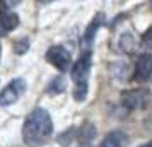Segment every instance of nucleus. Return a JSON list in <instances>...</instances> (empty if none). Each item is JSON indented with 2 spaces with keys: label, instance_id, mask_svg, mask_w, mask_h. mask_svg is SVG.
Wrapping results in <instances>:
<instances>
[{
  "label": "nucleus",
  "instance_id": "nucleus-1",
  "mask_svg": "<svg viewBox=\"0 0 152 147\" xmlns=\"http://www.w3.org/2000/svg\"><path fill=\"white\" fill-rule=\"evenodd\" d=\"M53 135V120L45 108H34L22 125V140L28 147L45 146Z\"/></svg>",
  "mask_w": 152,
  "mask_h": 147
},
{
  "label": "nucleus",
  "instance_id": "nucleus-2",
  "mask_svg": "<svg viewBox=\"0 0 152 147\" xmlns=\"http://www.w3.org/2000/svg\"><path fill=\"white\" fill-rule=\"evenodd\" d=\"M151 101L152 94L145 87L130 89V91H125L121 94V105L128 110H145V108H149Z\"/></svg>",
  "mask_w": 152,
  "mask_h": 147
},
{
  "label": "nucleus",
  "instance_id": "nucleus-3",
  "mask_svg": "<svg viewBox=\"0 0 152 147\" xmlns=\"http://www.w3.org/2000/svg\"><path fill=\"white\" fill-rule=\"evenodd\" d=\"M46 62L51 63L55 69H58L60 72H67L70 67H74L72 65V55H70V51L65 46L62 45H53V46H50L48 51H46Z\"/></svg>",
  "mask_w": 152,
  "mask_h": 147
},
{
  "label": "nucleus",
  "instance_id": "nucleus-4",
  "mask_svg": "<svg viewBox=\"0 0 152 147\" xmlns=\"http://www.w3.org/2000/svg\"><path fill=\"white\" fill-rule=\"evenodd\" d=\"M28 89V84H26V80L21 77L14 79V80H10L4 89L0 92V106H10L14 105L15 101H19L22 94L26 92Z\"/></svg>",
  "mask_w": 152,
  "mask_h": 147
},
{
  "label": "nucleus",
  "instance_id": "nucleus-5",
  "mask_svg": "<svg viewBox=\"0 0 152 147\" xmlns=\"http://www.w3.org/2000/svg\"><path fill=\"white\" fill-rule=\"evenodd\" d=\"M89 72H91V51H87L74 63V67L70 69V75H72L75 84H84V82H87Z\"/></svg>",
  "mask_w": 152,
  "mask_h": 147
},
{
  "label": "nucleus",
  "instance_id": "nucleus-6",
  "mask_svg": "<svg viewBox=\"0 0 152 147\" xmlns=\"http://www.w3.org/2000/svg\"><path fill=\"white\" fill-rule=\"evenodd\" d=\"M152 75V53H144L135 62V80L145 82Z\"/></svg>",
  "mask_w": 152,
  "mask_h": 147
},
{
  "label": "nucleus",
  "instance_id": "nucleus-7",
  "mask_svg": "<svg viewBox=\"0 0 152 147\" xmlns=\"http://www.w3.org/2000/svg\"><path fill=\"white\" fill-rule=\"evenodd\" d=\"M128 140L130 139L123 130H113L103 139L99 147H126Z\"/></svg>",
  "mask_w": 152,
  "mask_h": 147
},
{
  "label": "nucleus",
  "instance_id": "nucleus-8",
  "mask_svg": "<svg viewBox=\"0 0 152 147\" xmlns=\"http://www.w3.org/2000/svg\"><path fill=\"white\" fill-rule=\"evenodd\" d=\"M0 24L5 33H10L19 26V15L12 10H0Z\"/></svg>",
  "mask_w": 152,
  "mask_h": 147
},
{
  "label": "nucleus",
  "instance_id": "nucleus-9",
  "mask_svg": "<svg viewBox=\"0 0 152 147\" xmlns=\"http://www.w3.org/2000/svg\"><path fill=\"white\" fill-rule=\"evenodd\" d=\"M103 21H104V14H97L96 17L91 21V24L87 26V29L84 31V41H86V45H87V46L94 41L96 33L99 31V28L103 26Z\"/></svg>",
  "mask_w": 152,
  "mask_h": 147
},
{
  "label": "nucleus",
  "instance_id": "nucleus-10",
  "mask_svg": "<svg viewBox=\"0 0 152 147\" xmlns=\"http://www.w3.org/2000/svg\"><path fill=\"white\" fill-rule=\"evenodd\" d=\"M65 89H67V82H65V79L63 77H56V79H53V82L48 86V94L56 96V94H62Z\"/></svg>",
  "mask_w": 152,
  "mask_h": 147
},
{
  "label": "nucleus",
  "instance_id": "nucleus-11",
  "mask_svg": "<svg viewBox=\"0 0 152 147\" xmlns=\"http://www.w3.org/2000/svg\"><path fill=\"white\" fill-rule=\"evenodd\" d=\"M87 92H89V84L84 82V84H75V89H74V99L77 103H84L87 99Z\"/></svg>",
  "mask_w": 152,
  "mask_h": 147
},
{
  "label": "nucleus",
  "instance_id": "nucleus-12",
  "mask_svg": "<svg viewBox=\"0 0 152 147\" xmlns=\"http://www.w3.org/2000/svg\"><path fill=\"white\" fill-rule=\"evenodd\" d=\"M14 48H15V53L17 55H22V53H26L29 50V41L26 38H21V39H17L14 43Z\"/></svg>",
  "mask_w": 152,
  "mask_h": 147
},
{
  "label": "nucleus",
  "instance_id": "nucleus-13",
  "mask_svg": "<svg viewBox=\"0 0 152 147\" xmlns=\"http://www.w3.org/2000/svg\"><path fill=\"white\" fill-rule=\"evenodd\" d=\"M142 43H144L149 50H152V26L142 34Z\"/></svg>",
  "mask_w": 152,
  "mask_h": 147
},
{
  "label": "nucleus",
  "instance_id": "nucleus-14",
  "mask_svg": "<svg viewBox=\"0 0 152 147\" xmlns=\"http://www.w3.org/2000/svg\"><path fill=\"white\" fill-rule=\"evenodd\" d=\"M140 147H152V142H147V144H144V146H140Z\"/></svg>",
  "mask_w": 152,
  "mask_h": 147
},
{
  "label": "nucleus",
  "instance_id": "nucleus-15",
  "mask_svg": "<svg viewBox=\"0 0 152 147\" xmlns=\"http://www.w3.org/2000/svg\"><path fill=\"white\" fill-rule=\"evenodd\" d=\"M4 34H5V31L2 29V24H0V36H4Z\"/></svg>",
  "mask_w": 152,
  "mask_h": 147
},
{
  "label": "nucleus",
  "instance_id": "nucleus-16",
  "mask_svg": "<svg viewBox=\"0 0 152 147\" xmlns=\"http://www.w3.org/2000/svg\"><path fill=\"white\" fill-rule=\"evenodd\" d=\"M0 56H2V46H0Z\"/></svg>",
  "mask_w": 152,
  "mask_h": 147
}]
</instances>
